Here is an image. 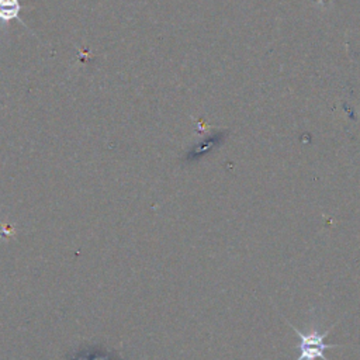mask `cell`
Returning a JSON list of instances; mask_svg holds the SVG:
<instances>
[{
  "mask_svg": "<svg viewBox=\"0 0 360 360\" xmlns=\"http://www.w3.org/2000/svg\"><path fill=\"white\" fill-rule=\"evenodd\" d=\"M283 318L284 315L280 314ZM285 323L295 332V335L300 338V343H298V357L297 360H316V359H322V360H328L326 357V350L328 349H333V347H343V345H329L325 343L326 336L329 335V332L338 325V322H335L333 325H330L325 332H319L316 326H312L308 332H302L295 325H292L287 318Z\"/></svg>",
  "mask_w": 360,
  "mask_h": 360,
  "instance_id": "6da1fadb",
  "label": "cell"
},
{
  "mask_svg": "<svg viewBox=\"0 0 360 360\" xmlns=\"http://www.w3.org/2000/svg\"><path fill=\"white\" fill-rule=\"evenodd\" d=\"M20 10V0H0V21L8 22L13 20H18L20 22H22V20L18 15Z\"/></svg>",
  "mask_w": 360,
  "mask_h": 360,
  "instance_id": "7a4b0ae2",
  "label": "cell"
}]
</instances>
